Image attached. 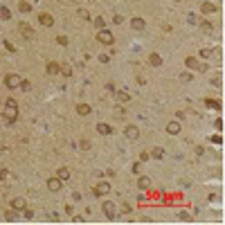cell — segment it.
<instances>
[{
    "mask_svg": "<svg viewBox=\"0 0 225 225\" xmlns=\"http://www.w3.org/2000/svg\"><path fill=\"white\" fill-rule=\"evenodd\" d=\"M200 30H203L205 34H207V32H212V30H214V25H212L209 21H203V23H200Z\"/></svg>",
    "mask_w": 225,
    "mask_h": 225,
    "instance_id": "28",
    "label": "cell"
},
{
    "mask_svg": "<svg viewBox=\"0 0 225 225\" xmlns=\"http://www.w3.org/2000/svg\"><path fill=\"white\" fill-rule=\"evenodd\" d=\"M214 126H216V131L221 133V131H223V119H221V117H216V119H214Z\"/></svg>",
    "mask_w": 225,
    "mask_h": 225,
    "instance_id": "34",
    "label": "cell"
},
{
    "mask_svg": "<svg viewBox=\"0 0 225 225\" xmlns=\"http://www.w3.org/2000/svg\"><path fill=\"white\" fill-rule=\"evenodd\" d=\"M106 90H108V92H115L117 88H115V83H112V81H108V83H106Z\"/></svg>",
    "mask_w": 225,
    "mask_h": 225,
    "instance_id": "39",
    "label": "cell"
},
{
    "mask_svg": "<svg viewBox=\"0 0 225 225\" xmlns=\"http://www.w3.org/2000/svg\"><path fill=\"white\" fill-rule=\"evenodd\" d=\"M0 18H2V21H9V18H11V11H9V7H0Z\"/></svg>",
    "mask_w": 225,
    "mask_h": 225,
    "instance_id": "26",
    "label": "cell"
},
{
    "mask_svg": "<svg viewBox=\"0 0 225 225\" xmlns=\"http://www.w3.org/2000/svg\"><path fill=\"white\" fill-rule=\"evenodd\" d=\"M200 14H216V5H214V2H207V0H205V2L200 5Z\"/></svg>",
    "mask_w": 225,
    "mask_h": 225,
    "instance_id": "16",
    "label": "cell"
},
{
    "mask_svg": "<svg viewBox=\"0 0 225 225\" xmlns=\"http://www.w3.org/2000/svg\"><path fill=\"white\" fill-rule=\"evenodd\" d=\"M45 72H48V74H59V72H61V63L50 61L48 65H45Z\"/></svg>",
    "mask_w": 225,
    "mask_h": 225,
    "instance_id": "14",
    "label": "cell"
},
{
    "mask_svg": "<svg viewBox=\"0 0 225 225\" xmlns=\"http://www.w3.org/2000/svg\"><path fill=\"white\" fill-rule=\"evenodd\" d=\"M56 176H59L63 182L70 180V169H68V167H59V169H56Z\"/></svg>",
    "mask_w": 225,
    "mask_h": 225,
    "instance_id": "20",
    "label": "cell"
},
{
    "mask_svg": "<svg viewBox=\"0 0 225 225\" xmlns=\"http://www.w3.org/2000/svg\"><path fill=\"white\" fill-rule=\"evenodd\" d=\"M92 23H95L97 30H104V27H106V21H104L101 16H95V18H92Z\"/></svg>",
    "mask_w": 225,
    "mask_h": 225,
    "instance_id": "25",
    "label": "cell"
},
{
    "mask_svg": "<svg viewBox=\"0 0 225 225\" xmlns=\"http://www.w3.org/2000/svg\"><path fill=\"white\" fill-rule=\"evenodd\" d=\"M0 151H7V144L5 142H0Z\"/></svg>",
    "mask_w": 225,
    "mask_h": 225,
    "instance_id": "49",
    "label": "cell"
},
{
    "mask_svg": "<svg viewBox=\"0 0 225 225\" xmlns=\"http://www.w3.org/2000/svg\"><path fill=\"white\" fill-rule=\"evenodd\" d=\"M56 43H59V45H63V48H65V45H68V36L59 34V36H56Z\"/></svg>",
    "mask_w": 225,
    "mask_h": 225,
    "instance_id": "30",
    "label": "cell"
},
{
    "mask_svg": "<svg viewBox=\"0 0 225 225\" xmlns=\"http://www.w3.org/2000/svg\"><path fill=\"white\" fill-rule=\"evenodd\" d=\"M149 158H153V160H162V158H164V149L162 146H155L153 151L149 153Z\"/></svg>",
    "mask_w": 225,
    "mask_h": 225,
    "instance_id": "21",
    "label": "cell"
},
{
    "mask_svg": "<svg viewBox=\"0 0 225 225\" xmlns=\"http://www.w3.org/2000/svg\"><path fill=\"white\" fill-rule=\"evenodd\" d=\"M131 27H133L135 32H142L144 27H146V23H144V18H140V16H133V18H131Z\"/></svg>",
    "mask_w": 225,
    "mask_h": 225,
    "instance_id": "9",
    "label": "cell"
},
{
    "mask_svg": "<svg viewBox=\"0 0 225 225\" xmlns=\"http://www.w3.org/2000/svg\"><path fill=\"white\" fill-rule=\"evenodd\" d=\"M112 95H115V99H117V101H122V104H128V101H131V95H128L126 90H115Z\"/></svg>",
    "mask_w": 225,
    "mask_h": 225,
    "instance_id": "12",
    "label": "cell"
},
{
    "mask_svg": "<svg viewBox=\"0 0 225 225\" xmlns=\"http://www.w3.org/2000/svg\"><path fill=\"white\" fill-rule=\"evenodd\" d=\"M59 74H63V77H72V70L70 68H63V65H61V72Z\"/></svg>",
    "mask_w": 225,
    "mask_h": 225,
    "instance_id": "37",
    "label": "cell"
},
{
    "mask_svg": "<svg viewBox=\"0 0 225 225\" xmlns=\"http://www.w3.org/2000/svg\"><path fill=\"white\" fill-rule=\"evenodd\" d=\"M79 149H83V151H88V149H90V142H88V140H81V142H79Z\"/></svg>",
    "mask_w": 225,
    "mask_h": 225,
    "instance_id": "36",
    "label": "cell"
},
{
    "mask_svg": "<svg viewBox=\"0 0 225 225\" xmlns=\"http://www.w3.org/2000/svg\"><path fill=\"white\" fill-rule=\"evenodd\" d=\"M99 61H101V63H108L110 56H108V54H99Z\"/></svg>",
    "mask_w": 225,
    "mask_h": 225,
    "instance_id": "42",
    "label": "cell"
},
{
    "mask_svg": "<svg viewBox=\"0 0 225 225\" xmlns=\"http://www.w3.org/2000/svg\"><path fill=\"white\" fill-rule=\"evenodd\" d=\"M72 221H74V223H83L86 218H83V216H74V214H72Z\"/></svg>",
    "mask_w": 225,
    "mask_h": 225,
    "instance_id": "48",
    "label": "cell"
},
{
    "mask_svg": "<svg viewBox=\"0 0 225 225\" xmlns=\"http://www.w3.org/2000/svg\"><path fill=\"white\" fill-rule=\"evenodd\" d=\"M5 50H9V52H16V50H14V45L9 43V41H5Z\"/></svg>",
    "mask_w": 225,
    "mask_h": 225,
    "instance_id": "46",
    "label": "cell"
},
{
    "mask_svg": "<svg viewBox=\"0 0 225 225\" xmlns=\"http://www.w3.org/2000/svg\"><path fill=\"white\" fill-rule=\"evenodd\" d=\"M97 41H99L101 45H112V43H115V34L104 27V30H99V32H97Z\"/></svg>",
    "mask_w": 225,
    "mask_h": 225,
    "instance_id": "3",
    "label": "cell"
},
{
    "mask_svg": "<svg viewBox=\"0 0 225 225\" xmlns=\"http://www.w3.org/2000/svg\"><path fill=\"white\" fill-rule=\"evenodd\" d=\"M212 142L221 146V144H223V137H221V133H216V135H212Z\"/></svg>",
    "mask_w": 225,
    "mask_h": 225,
    "instance_id": "33",
    "label": "cell"
},
{
    "mask_svg": "<svg viewBox=\"0 0 225 225\" xmlns=\"http://www.w3.org/2000/svg\"><path fill=\"white\" fill-rule=\"evenodd\" d=\"M77 14H79V16L83 18V21H90V14L86 11V9H79V11H77Z\"/></svg>",
    "mask_w": 225,
    "mask_h": 225,
    "instance_id": "35",
    "label": "cell"
},
{
    "mask_svg": "<svg viewBox=\"0 0 225 225\" xmlns=\"http://www.w3.org/2000/svg\"><path fill=\"white\" fill-rule=\"evenodd\" d=\"M77 112L86 117V115H90V112H92V108H90V104H77Z\"/></svg>",
    "mask_w": 225,
    "mask_h": 225,
    "instance_id": "23",
    "label": "cell"
},
{
    "mask_svg": "<svg viewBox=\"0 0 225 225\" xmlns=\"http://www.w3.org/2000/svg\"><path fill=\"white\" fill-rule=\"evenodd\" d=\"M187 21H189V25H196V23H198V18H196L194 14H189V18H187Z\"/></svg>",
    "mask_w": 225,
    "mask_h": 225,
    "instance_id": "43",
    "label": "cell"
},
{
    "mask_svg": "<svg viewBox=\"0 0 225 225\" xmlns=\"http://www.w3.org/2000/svg\"><path fill=\"white\" fill-rule=\"evenodd\" d=\"M7 176H9L7 169H0V180H7Z\"/></svg>",
    "mask_w": 225,
    "mask_h": 225,
    "instance_id": "41",
    "label": "cell"
},
{
    "mask_svg": "<svg viewBox=\"0 0 225 225\" xmlns=\"http://www.w3.org/2000/svg\"><path fill=\"white\" fill-rule=\"evenodd\" d=\"M18 216H16V209H9V212H5V221H9V223H14Z\"/></svg>",
    "mask_w": 225,
    "mask_h": 225,
    "instance_id": "27",
    "label": "cell"
},
{
    "mask_svg": "<svg viewBox=\"0 0 225 225\" xmlns=\"http://www.w3.org/2000/svg\"><path fill=\"white\" fill-rule=\"evenodd\" d=\"M48 189H50L52 194L61 191V189H63V180H61L59 176H52V178H48Z\"/></svg>",
    "mask_w": 225,
    "mask_h": 225,
    "instance_id": "6",
    "label": "cell"
},
{
    "mask_svg": "<svg viewBox=\"0 0 225 225\" xmlns=\"http://www.w3.org/2000/svg\"><path fill=\"white\" fill-rule=\"evenodd\" d=\"M212 86H216V88H221V77H214V79H212Z\"/></svg>",
    "mask_w": 225,
    "mask_h": 225,
    "instance_id": "44",
    "label": "cell"
},
{
    "mask_svg": "<svg viewBox=\"0 0 225 225\" xmlns=\"http://www.w3.org/2000/svg\"><path fill=\"white\" fill-rule=\"evenodd\" d=\"M205 106L212 108V110H221V101L218 99H212V97H205Z\"/></svg>",
    "mask_w": 225,
    "mask_h": 225,
    "instance_id": "19",
    "label": "cell"
},
{
    "mask_svg": "<svg viewBox=\"0 0 225 225\" xmlns=\"http://www.w3.org/2000/svg\"><path fill=\"white\" fill-rule=\"evenodd\" d=\"M27 207V200L23 198V196H16V198H11V209H16V212H23Z\"/></svg>",
    "mask_w": 225,
    "mask_h": 225,
    "instance_id": "7",
    "label": "cell"
},
{
    "mask_svg": "<svg viewBox=\"0 0 225 225\" xmlns=\"http://www.w3.org/2000/svg\"><path fill=\"white\" fill-rule=\"evenodd\" d=\"M5 86L9 88V90H16L18 86H21V81H23V77L21 74H16V72H9V74H5Z\"/></svg>",
    "mask_w": 225,
    "mask_h": 225,
    "instance_id": "2",
    "label": "cell"
},
{
    "mask_svg": "<svg viewBox=\"0 0 225 225\" xmlns=\"http://www.w3.org/2000/svg\"><path fill=\"white\" fill-rule=\"evenodd\" d=\"M2 119H5V124H16V119H18V101L16 99H7L5 101Z\"/></svg>",
    "mask_w": 225,
    "mask_h": 225,
    "instance_id": "1",
    "label": "cell"
},
{
    "mask_svg": "<svg viewBox=\"0 0 225 225\" xmlns=\"http://www.w3.org/2000/svg\"><path fill=\"white\" fill-rule=\"evenodd\" d=\"M39 23L43 25V27H52L54 25V18H52V14H39Z\"/></svg>",
    "mask_w": 225,
    "mask_h": 225,
    "instance_id": "11",
    "label": "cell"
},
{
    "mask_svg": "<svg viewBox=\"0 0 225 225\" xmlns=\"http://www.w3.org/2000/svg\"><path fill=\"white\" fill-rule=\"evenodd\" d=\"M140 164H142V162H133V167H131V169H133V173H140Z\"/></svg>",
    "mask_w": 225,
    "mask_h": 225,
    "instance_id": "45",
    "label": "cell"
},
{
    "mask_svg": "<svg viewBox=\"0 0 225 225\" xmlns=\"http://www.w3.org/2000/svg\"><path fill=\"white\" fill-rule=\"evenodd\" d=\"M149 63H151L153 68H160V65H162V56L158 52H151V54H149Z\"/></svg>",
    "mask_w": 225,
    "mask_h": 225,
    "instance_id": "15",
    "label": "cell"
},
{
    "mask_svg": "<svg viewBox=\"0 0 225 225\" xmlns=\"http://www.w3.org/2000/svg\"><path fill=\"white\" fill-rule=\"evenodd\" d=\"M23 216H25L27 221H30V218L34 216V214H32V209H27V207H25V209H23Z\"/></svg>",
    "mask_w": 225,
    "mask_h": 225,
    "instance_id": "38",
    "label": "cell"
},
{
    "mask_svg": "<svg viewBox=\"0 0 225 225\" xmlns=\"http://www.w3.org/2000/svg\"><path fill=\"white\" fill-rule=\"evenodd\" d=\"M185 65H187V68H194V70H198V72H200V63H198V59H196V56H187V59H185Z\"/></svg>",
    "mask_w": 225,
    "mask_h": 225,
    "instance_id": "18",
    "label": "cell"
},
{
    "mask_svg": "<svg viewBox=\"0 0 225 225\" xmlns=\"http://www.w3.org/2000/svg\"><path fill=\"white\" fill-rule=\"evenodd\" d=\"M101 212H104V216H106L108 221H115V218H117V205L110 203V200H106L104 205H101Z\"/></svg>",
    "mask_w": 225,
    "mask_h": 225,
    "instance_id": "4",
    "label": "cell"
},
{
    "mask_svg": "<svg viewBox=\"0 0 225 225\" xmlns=\"http://www.w3.org/2000/svg\"><path fill=\"white\" fill-rule=\"evenodd\" d=\"M191 79H194L191 72H182V74H180V81H185V83H191Z\"/></svg>",
    "mask_w": 225,
    "mask_h": 225,
    "instance_id": "29",
    "label": "cell"
},
{
    "mask_svg": "<svg viewBox=\"0 0 225 225\" xmlns=\"http://www.w3.org/2000/svg\"><path fill=\"white\" fill-rule=\"evenodd\" d=\"M18 32H21L25 39H32L34 36V30H32V25H27V23H18Z\"/></svg>",
    "mask_w": 225,
    "mask_h": 225,
    "instance_id": "10",
    "label": "cell"
},
{
    "mask_svg": "<svg viewBox=\"0 0 225 225\" xmlns=\"http://www.w3.org/2000/svg\"><path fill=\"white\" fill-rule=\"evenodd\" d=\"M198 56H200V59H209V56H212V50L205 48V50H200V52H198Z\"/></svg>",
    "mask_w": 225,
    "mask_h": 225,
    "instance_id": "31",
    "label": "cell"
},
{
    "mask_svg": "<svg viewBox=\"0 0 225 225\" xmlns=\"http://www.w3.org/2000/svg\"><path fill=\"white\" fill-rule=\"evenodd\" d=\"M167 133L169 135H178L180 133V122H169L167 124Z\"/></svg>",
    "mask_w": 225,
    "mask_h": 225,
    "instance_id": "17",
    "label": "cell"
},
{
    "mask_svg": "<svg viewBox=\"0 0 225 225\" xmlns=\"http://www.w3.org/2000/svg\"><path fill=\"white\" fill-rule=\"evenodd\" d=\"M92 194H95L97 198H99V196H108V194H110V182L99 180V182L95 185V189H92Z\"/></svg>",
    "mask_w": 225,
    "mask_h": 225,
    "instance_id": "5",
    "label": "cell"
},
{
    "mask_svg": "<svg viewBox=\"0 0 225 225\" xmlns=\"http://www.w3.org/2000/svg\"><path fill=\"white\" fill-rule=\"evenodd\" d=\"M124 135H126V140H137V137H140V128L133 126V124H128V126L124 128Z\"/></svg>",
    "mask_w": 225,
    "mask_h": 225,
    "instance_id": "8",
    "label": "cell"
},
{
    "mask_svg": "<svg viewBox=\"0 0 225 225\" xmlns=\"http://www.w3.org/2000/svg\"><path fill=\"white\" fill-rule=\"evenodd\" d=\"M65 214H70V216L74 214V207H72V205H65Z\"/></svg>",
    "mask_w": 225,
    "mask_h": 225,
    "instance_id": "47",
    "label": "cell"
},
{
    "mask_svg": "<svg viewBox=\"0 0 225 225\" xmlns=\"http://www.w3.org/2000/svg\"><path fill=\"white\" fill-rule=\"evenodd\" d=\"M137 187H140V189H149V187H151V178H149V176H140Z\"/></svg>",
    "mask_w": 225,
    "mask_h": 225,
    "instance_id": "22",
    "label": "cell"
},
{
    "mask_svg": "<svg viewBox=\"0 0 225 225\" xmlns=\"http://www.w3.org/2000/svg\"><path fill=\"white\" fill-rule=\"evenodd\" d=\"M18 9H21V14H32V5L27 2V0H21V2H18Z\"/></svg>",
    "mask_w": 225,
    "mask_h": 225,
    "instance_id": "24",
    "label": "cell"
},
{
    "mask_svg": "<svg viewBox=\"0 0 225 225\" xmlns=\"http://www.w3.org/2000/svg\"><path fill=\"white\" fill-rule=\"evenodd\" d=\"M97 133H101V135H112V126L106 124V122H99V124H97Z\"/></svg>",
    "mask_w": 225,
    "mask_h": 225,
    "instance_id": "13",
    "label": "cell"
},
{
    "mask_svg": "<svg viewBox=\"0 0 225 225\" xmlns=\"http://www.w3.org/2000/svg\"><path fill=\"white\" fill-rule=\"evenodd\" d=\"M149 160V151H142L140 153V162H146Z\"/></svg>",
    "mask_w": 225,
    "mask_h": 225,
    "instance_id": "40",
    "label": "cell"
},
{
    "mask_svg": "<svg viewBox=\"0 0 225 225\" xmlns=\"http://www.w3.org/2000/svg\"><path fill=\"white\" fill-rule=\"evenodd\" d=\"M18 88H21V90H25V92H27V90H30V88H32V83L23 79V81H21V86H18Z\"/></svg>",
    "mask_w": 225,
    "mask_h": 225,
    "instance_id": "32",
    "label": "cell"
}]
</instances>
